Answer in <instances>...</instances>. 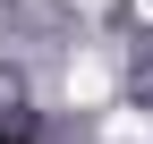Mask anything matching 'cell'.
Listing matches in <instances>:
<instances>
[{"label": "cell", "mask_w": 153, "mask_h": 144, "mask_svg": "<svg viewBox=\"0 0 153 144\" xmlns=\"http://www.w3.org/2000/svg\"><path fill=\"white\" fill-rule=\"evenodd\" d=\"M102 93H111V68L102 60H76L68 68V102H102Z\"/></svg>", "instance_id": "1"}, {"label": "cell", "mask_w": 153, "mask_h": 144, "mask_svg": "<svg viewBox=\"0 0 153 144\" xmlns=\"http://www.w3.org/2000/svg\"><path fill=\"white\" fill-rule=\"evenodd\" d=\"M111 144H153V119H136V110H111Z\"/></svg>", "instance_id": "2"}, {"label": "cell", "mask_w": 153, "mask_h": 144, "mask_svg": "<svg viewBox=\"0 0 153 144\" xmlns=\"http://www.w3.org/2000/svg\"><path fill=\"white\" fill-rule=\"evenodd\" d=\"M136 9H145V17H153V0H136Z\"/></svg>", "instance_id": "3"}]
</instances>
